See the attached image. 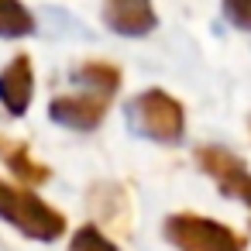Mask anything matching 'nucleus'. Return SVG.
<instances>
[{"instance_id":"nucleus-1","label":"nucleus","mask_w":251,"mask_h":251,"mask_svg":"<svg viewBox=\"0 0 251 251\" xmlns=\"http://www.w3.org/2000/svg\"><path fill=\"white\" fill-rule=\"evenodd\" d=\"M0 217L35 241H55L66 230V217L55 206H49L42 196H35V189H25V186L4 182V179H0Z\"/></svg>"},{"instance_id":"nucleus-2","label":"nucleus","mask_w":251,"mask_h":251,"mask_svg":"<svg viewBox=\"0 0 251 251\" xmlns=\"http://www.w3.org/2000/svg\"><path fill=\"white\" fill-rule=\"evenodd\" d=\"M127 121L131 127L148 138V141H158V145H176L182 134H186V114H182V103L162 90H145L131 100L127 107Z\"/></svg>"},{"instance_id":"nucleus-3","label":"nucleus","mask_w":251,"mask_h":251,"mask_svg":"<svg viewBox=\"0 0 251 251\" xmlns=\"http://www.w3.org/2000/svg\"><path fill=\"white\" fill-rule=\"evenodd\" d=\"M165 237L179 251H244V237L217 220L196 213H176L165 220Z\"/></svg>"},{"instance_id":"nucleus-4","label":"nucleus","mask_w":251,"mask_h":251,"mask_svg":"<svg viewBox=\"0 0 251 251\" xmlns=\"http://www.w3.org/2000/svg\"><path fill=\"white\" fill-rule=\"evenodd\" d=\"M196 165L227 193V196H237L251 206V172L244 169V162L224 148H200L196 151Z\"/></svg>"},{"instance_id":"nucleus-5","label":"nucleus","mask_w":251,"mask_h":251,"mask_svg":"<svg viewBox=\"0 0 251 251\" xmlns=\"http://www.w3.org/2000/svg\"><path fill=\"white\" fill-rule=\"evenodd\" d=\"M107 107H110L107 97H97V93L79 90V93L55 97L52 107H49V114H52L55 124H66V127H73V131H93V127L103 121Z\"/></svg>"},{"instance_id":"nucleus-6","label":"nucleus","mask_w":251,"mask_h":251,"mask_svg":"<svg viewBox=\"0 0 251 251\" xmlns=\"http://www.w3.org/2000/svg\"><path fill=\"white\" fill-rule=\"evenodd\" d=\"M103 25L117 35L138 38V35H148L158 25V18H155L148 0H107L103 4Z\"/></svg>"},{"instance_id":"nucleus-7","label":"nucleus","mask_w":251,"mask_h":251,"mask_svg":"<svg viewBox=\"0 0 251 251\" xmlns=\"http://www.w3.org/2000/svg\"><path fill=\"white\" fill-rule=\"evenodd\" d=\"M35 97V69L28 55H18L4 73H0V103L11 117H21Z\"/></svg>"},{"instance_id":"nucleus-8","label":"nucleus","mask_w":251,"mask_h":251,"mask_svg":"<svg viewBox=\"0 0 251 251\" xmlns=\"http://www.w3.org/2000/svg\"><path fill=\"white\" fill-rule=\"evenodd\" d=\"M0 162H4V165L14 172V179L25 182V186H42V182H49V169L28 151L25 141H14V138H4V134H0Z\"/></svg>"},{"instance_id":"nucleus-9","label":"nucleus","mask_w":251,"mask_h":251,"mask_svg":"<svg viewBox=\"0 0 251 251\" xmlns=\"http://www.w3.org/2000/svg\"><path fill=\"white\" fill-rule=\"evenodd\" d=\"M73 83L83 86L86 93H97V97H114L117 86H121V69L110 66V62H86L73 73Z\"/></svg>"},{"instance_id":"nucleus-10","label":"nucleus","mask_w":251,"mask_h":251,"mask_svg":"<svg viewBox=\"0 0 251 251\" xmlns=\"http://www.w3.org/2000/svg\"><path fill=\"white\" fill-rule=\"evenodd\" d=\"M35 31V18L18 0H0V38H21Z\"/></svg>"},{"instance_id":"nucleus-11","label":"nucleus","mask_w":251,"mask_h":251,"mask_svg":"<svg viewBox=\"0 0 251 251\" xmlns=\"http://www.w3.org/2000/svg\"><path fill=\"white\" fill-rule=\"evenodd\" d=\"M69 251H121V248H117L97 224H86V227H79V230L73 234Z\"/></svg>"},{"instance_id":"nucleus-12","label":"nucleus","mask_w":251,"mask_h":251,"mask_svg":"<svg viewBox=\"0 0 251 251\" xmlns=\"http://www.w3.org/2000/svg\"><path fill=\"white\" fill-rule=\"evenodd\" d=\"M224 18L241 31H251V0H224Z\"/></svg>"},{"instance_id":"nucleus-13","label":"nucleus","mask_w":251,"mask_h":251,"mask_svg":"<svg viewBox=\"0 0 251 251\" xmlns=\"http://www.w3.org/2000/svg\"><path fill=\"white\" fill-rule=\"evenodd\" d=\"M248 127H251V124H248Z\"/></svg>"}]
</instances>
